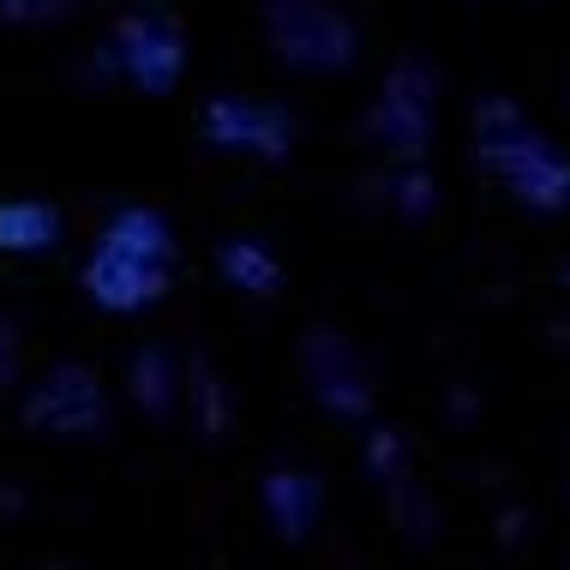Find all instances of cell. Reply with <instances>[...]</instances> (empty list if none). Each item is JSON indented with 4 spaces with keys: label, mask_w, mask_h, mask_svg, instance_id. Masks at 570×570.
Segmentation results:
<instances>
[{
    "label": "cell",
    "mask_w": 570,
    "mask_h": 570,
    "mask_svg": "<svg viewBox=\"0 0 570 570\" xmlns=\"http://www.w3.org/2000/svg\"><path fill=\"white\" fill-rule=\"evenodd\" d=\"M487 157H492V168H499V175L511 180L522 198H534V205H559V198L570 193V168L552 157V150H547L534 132L504 138V145L487 150Z\"/></svg>",
    "instance_id": "6da1fadb"
},
{
    "label": "cell",
    "mask_w": 570,
    "mask_h": 570,
    "mask_svg": "<svg viewBox=\"0 0 570 570\" xmlns=\"http://www.w3.org/2000/svg\"><path fill=\"white\" fill-rule=\"evenodd\" d=\"M205 132L217 145H240V150H283L288 145L283 115L253 109V102H217V109H205Z\"/></svg>",
    "instance_id": "7a4b0ae2"
},
{
    "label": "cell",
    "mask_w": 570,
    "mask_h": 570,
    "mask_svg": "<svg viewBox=\"0 0 570 570\" xmlns=\"http://www.w3.org/2000/svg\"><path fill=\"white\" fill-rule=\"evenodd\" d=\"M127 37H132V72H138L150 90H163L168 79H175V60H180L175 37H168V30H157V24H132Z\"/></svg>",
    "instance_id": "3957f363"
},
{
    "label": "cell",
    "mask_w": 570,
    "mask_h": 570,
    "mask_svg": "<svg viewBox=\"0 0 570 570\" xmlns=\"http://www.w3.org/2000/svg\"><path fill=\"white\" fill-rule=\"evenodd\" d=\"M55 235V217L42 205H0V246H42Z\"/></svg>",
    "instance_id": "277c9868"
}]
</instances>
